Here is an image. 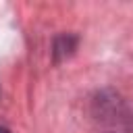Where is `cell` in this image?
<instances>
[{"label": "cell", "mask_w": 133, "mask_h": 133, "mask_svg": "<svg viewBox=\"0 0 133 133\" xmlns=\"http://www.w3.org/2000/svg\"><path fill=\"white\" fill-rule=\"evenodd\" d=\"M0 133H10L8 129H4V127H0Z\"/></svg>", "instance_id": "6da1fadb"}]
</instances>
